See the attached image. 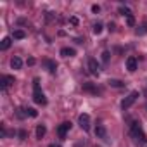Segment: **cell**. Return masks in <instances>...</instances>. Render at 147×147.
I'll return each mask as SVG.
<instances>
[{"mask_svg": "<svg viewBox=\"0 0 147 147\" xmlns=\"http://www.w3.org/2000/svg\"><path fill=\"white\" fill-rule=\"evenodd\" d=\"M138 99V92H130L128 94V97H125V100L121 102V107H123V111H126V109H130L133 104H135V100Z\"/></svg>", "mask_w": 147, "mask_h": 147, "instance_id": "cell-3", "label": "cell"}, {"mask_svg": "<svg viewBox=\"0 0 147 147\" xmlns=\"http://www.w3.org/2000/svg\"><path fill=\"white\" fill-rule=\"evenodd\" d=\"M95 135H97V138L107 140V130H106V126H104V125H97V128H95Z\"/></svg>", "mask_w": 147, "mask_h": 147, "instance_id": "cell-7", "label": "cell"}, {"mask_svg": "<svg viewBox=\"0 0 147 147\" xmlns=\"http://www.w3.org/2000/svg\"><path fill=\"white\" fill-rule=\"evenodd\" d=\"M12 83H14V76H2V90H4V92H5L7 87L12 85Z\"/></svg>", "mask_w": 147, "mask_h": 147, "instance_id": "cell-11", "label": "cell"}, {"mask_svg": "<svg viewBox=\"0 0 147 147\" xmlns=\"http://www.w3.org/2000/svg\"><path fill=\"white\" fill-rule=\"evenodd\" d=\"M107 28H109V31H114V23H109V26H107Z\"/></svg>", "mask_w": 147, "mask_h": 147, "instance_id": "cell-27", "label": "cell"}, {"mask_svg": "<svg viewBox=\"0 0 147 147\" xmlns=\"http://www.w3.org/2000/svg\"><path fill=\"white\" fill-rule=\"evenodd\" d=\"M33 100L40 106H45L47 104V97L45 94L40 90V78H35L33 80Z\"/></svg>", "mask_w": 147, "mask_h": 147, "instance_id": "cell-1", "label": "cell"}, {"mask_svg": "<svg viewBox=\"0 0 147 147\" xmlns=\"http://www.w3.org/2000/svg\"><path fill=\"white\" fill-rule=\"evenodd\" d=\"M102 28H104L102 23H95V24H94V33H95V35H100V33H102Z\"/></svg>", "mask_w": 147, "mask_h": 147, "instance_id": "cell-18", "label": "cell"}, {"mask_svg": "<svg viewBox=\"0 0 147 147\" xmlns=\"http://www.w3.org/2000/svg\"><path fill=\"white\" fill-rule=\"evenodd\" d=\"M47 66H49V71H50V73H55V69H57V64H55L54 61H47Z\"/></svg>", "mask_w": 147, "mask_h": 147, "instance_id": "cell-20", "label": "cell"}, {"mask_svg": "<svg viewBox=\"0 0 147 147\" xmlns=\"http://www.w3.org/2000/svg\"><path fill=\"white\" fill-rule=\"evenodd\" d=\"M76 52H75V49H69V47H64V49H61V55L62 57H73Z\"/></svg>", "mask_w": 147, "mask_h": 147, "instance_id": "cell-12", "label": "cell"}, {"mask_svg": "<svg viewBox=\"0 0 147 147\" xmlns=\"http://www.w3.org/2000/svg\"><path fill=\"white\" fill-rule=\"evenodd\" d=\"M19 137H21V138H24V137H26V131H23V130H21V131H19Z\"/></svg>", "mask_w": 147, "mask_h": 147, "instance_id": "cell-28", "label": "cell"}, {"mask_svg": "<svg viewBox=\"0 0 147 147\" xmlns=\"http://www.w3.org/2000/svg\"><path fill=\"white\" fill-rule=\"evenodd\" d=\"M35 62H36V61H35V59H33V57H30V59H28V66H33V64H35Z\"/></svg>", "mask_w": 147, "mask_h": 147, "instance_id": "cell-26", "label": "cell"}, {"mask_svg": "<svg viewBox=\"0 0 147 147\" xmlns=\"http://www.w3.org/2000/svg\"><path fill=\"white\" fill-rule=\"evenodd\" d=\"M26 114L31 116V118H36V116H38V111H36L35 107H28V109H26Z\"/></svg>", "mask_w": 147, "mask_h": 147, "instance_id": "cell-19", "label": "cell"}, {"mask_svg": "<svg viewBox=\"0 0 147 147\" xmlns=\"http://www.w3.org/2000/svg\"><path fill=\"white\" fill-rule=\"evenodd\" d=\"M11 43H12V38H11V36H5V38L2 40V43H0V49H2V50H7V49L11 47Z\"/></svg>", "mask_w": 147, "mask_h": 147, "instance_id": "cell-14", "label": "cell"}, {"mask_svg": "<svg viewBox=\"0 0 147 147\" xmlns=\"http://www.w3.org/2000/svg\"><path fill=\"white\" fill-rule=\"evenodd\" d=\"M49 147H61V145H59V144H50Z\"/></svg>", "mask_w": 147, "mask_h": 147, "instance_id": "cell-29", "label": "cell"}, {"mask_svg": "<svg viewBox=\"0 0 147 147\" xmlns=\"http://www.w3.org/2000/svg\"><path fill=\"white\" fill-rule=\"evenodd\" d=\"M130 130H131V135H133L135 140H138V142H147V137H145V133H144V130H142V126H140L138 121H131Z\"/></svg>", "mask_w": 147, "mask_h": 147, "instance_id": "cell-2", "label": "cell"}, {"mask_svg": "<svg viewBox=\"0 0 147 147\" xmlns=\"http://www.w3.org/2000/svg\"><path fill=\"white\" fill-rule=\"evenodd\" d=\"M69 130H71V121H64V123H61V125L57 126V135H59L61 138H64Z\"/></svg>", "mask_w": 147, "mask_h": 147, "instance_id": "cell-5", "label": "cell"}, {"mask_svg": "<svg viewBox=\"0 0 147 147\" xmlns=\"http://www.w3.org/2000/svg\"><path fill=\"white\" fill-rule=\"evenodd\" d=\"M88 71H90V75H94V76H99V64H97V61L95 59H88Z\"/></svg>", "mask_w": 147, "mask_h": 147, "instance_id": "cell-6", "label": "cell"}, {"mask_svg": "<svg viewBox=\"0 0 147 147\" xmlns=\"http://www.w3.org/2000/svg\"><path fill=\"white\" fill-rule=\"evenodd\" d=\"M24 36H26V33L23 30H14V33H12V38L14 40H23Z\"/></svg>", "mask_w": 147, "mask_h": 147, "instance_id": "cell-15", "label": "cell"}, {"mask_svg": "<svg viewBox=\"0 0 147 147\" xmlns=\"http://www.w3.org/2000/svg\"><path fill=\"white\" fill-rule=\"evenodd\" d=\"M45 133H47V128H45V125H38V126H36V130H35V135H36V138H38V140H42V138L45 137Z\"/></svg>", "mask_w": 147, "mask_h": 147, "instance_id": "cell-10", "label": "cell"}, {"mask_svg": "<svg viewBox=\"0 0 147 147\" xmlns=\"http://www.w3.org/2000/svg\"><path fill=\"white\" fill-rule=\"evenodd\" d=\"M119 14L125 16V18H128V16H131V11L128 7H119Z\"/></svg>", "mask_w": 147, "mask_h": 147, "instance_id": "cell-17", "label": "cell"}, {"mask_svg": "<svg viewBox=\"0 0 147 147\" xmlns=\"http://www.w3.org/2000/svg\"><path fill=\"white\" fill-rule=\"evenodd\" d=\"M92 12H94V14H99V12H100V5L94 4V5H92Z\"/></svg>", "mask_w": 147, "mask_h": 147, "instance_id": "cell-25", "label": "cell"}, {"mask_svg": "<svg viewBox=\"0 0 147 147\" xmlns=\"http://www.w3.org/2000/svg\"><path fill=\"white\" fill-rule=\"evenodd\" d=\"M109 57H111V52H109V50H104V52H102V62L107 64V62H109Z\"/></svg>", "mask_w": 147, "mask_h": 147, "instance_id": "cell-21", "label": "cell"}, {"mask_svg": "<svg viewBox=\"0 0 147 147\" xmlns=\"http://www.w3.org/2000/svg\"><path fill=\"white\" fill-rule=\"evenodd\" d=\"M11 67H12V69H21V67H23V59L18 57V55H14V57L11 59Z\"/></svg>", "mask_w": 147, "mask_h": 147, "instance_id": "cell-9", "label": "cell"}, {"mask_svg": "<svg viewBox=\"0 0 147 147\" xmlns=\"http://www.w3.org/2000/svg\"><path fill=\"white\" fill-rule=\"evenodd\" d=\"M126 69H128L130 73H135V71H137V59H135L133 55H130V57L126 59Z\"/></svg>", "mask_w": 147, "mask_h": 147, "instance_id": "cell-8", "label": "cell"}, {"mask_svg": "<svg viewBox=\"0 0 147 147\" xmlns=\"http://www.w3.org/2000/svg\"><path fill=\"white\" fill-rule=\"evenodd\" d=\"M107 83H109L111 87H116V88H121V87H125V83H123L121 80H114V78H111Z\"/></svg>", "mask_w": 147, "mask_h": 147, "instance_id": "cell-16", "label": "cell"}, {"mask_svg": "<svg viewBox=\"0 0 147 147\" xmlns=\"http://www.w3.org/2000/svg\"><path fill=\"white\" fill-rule=\"evenodd\" d=\"M83 90H85V92H90V94H94V95L99 94V90H97L92 83H83Z\"/></svg>", "mask_w": 147, "mask_h": 147, "instance_id": "cell-13", "label": "cell"}, {"mask_svg": "<svg viewBox=\"0 0 147 147\" xmlns=\"http://www.w3.org/2000/svg\"><path fill=\"white\" fill-rule=\"evenodd\" d=\"M145 33H147V23H145V24H142V26L137 30V35H145Z\"/></svg>", "mask_w": 147, "mask_h": 147, "instance_id": "cell-22", "label": "cell"}, {"mask_svg": "<svg viewBox=\"0 0 147 147\" xmlns=\"http://www.w3.org/2000/svg\"><path fill=\"white\" fill-rule=\"evenodd\" d=\"M69 23H71L73 26H78V24H80V21H78V18H75V16H73V18H69Z\"/></svg>", "mask_w": 147, "mask_h": 147, "instance_id": "cell-24", "label": "cell"}, {"mask_svg": "<svg viewBox=\"0 0 147 147\" xmlns=\"http://www.w3.org/2000/svg\"><path fill=\"white\" fill-rule=\"evenodd\" d=\"M126 24H128V26H135V18H133V14L126 18Z\"/></svg>", "mask_w": 147, "mask_h": 147, "instance_id": "cell-23", "label": "cell"}, {"mask_svg": "<svg viewBox=\"0 0 147 147\" xmlns=\"http://www.w3.org/2000/svg\"><path fill=\"white\" fill-rule=\"evenodd\" d=\"M78 123H80L82 130H85V131H88V130H90V116H88L87 113L80 114V118H78Z\"/></svg>", "mask_w": 147, "mask_h": 147, "instance_id": "cell-4", "label": "cell"}]
</instances>
